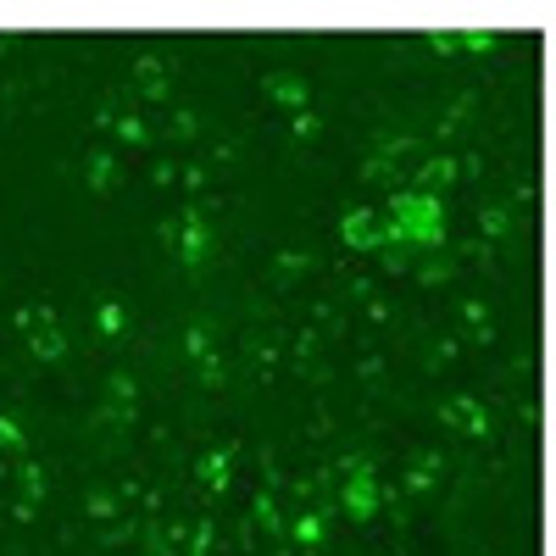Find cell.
<instances>
[{
  "label": "cell",
  "mask_w": 556,
  "mask_h": 556,
  "mask_svg": "<svg viewBox=\"0 0 556 556\" xmlns=\"http://www.w3.org/2000/svg\"><path fill=\"white\" fill-rule=\"evenodd\" d=\"M384 245H424V251H440V245H445V206H440L429 190L395 195Z\"/></svg>",
  "instance_id": "1"
},
{
  "label": "cell",
  "mask_w": 556,
  "mask_h": 556,
  "mask_svg": "<svg viewBox=\"0 0 556 556\" xmlns=\"http://www.w3.org/2000/svg\"><path fill=\"white\" fill-rule=\"evenodd\" d=\"M334 501H340V513L345 518H356V523H367L384 506V484L374 479V462L367 456H351L345 462V479H340V490H334Z\"/></svg>",
  "instance_id": "2"
},
{
  "label": "cell",
  "mask_w": 556,
  "mask_h": 556,
  "mask_svg": "<svg viewBox=\"0 0 556 556\" xmlns=\"http://www.w3.org/2000/svg\"><path fill=\"white\" fill-rule=\"evenodd\" d=\"M17 329L28 334V351L39 362H67V334L51 306H17Z\"/></svg>",
  "instance_id": "3"
},
{
  "label": "cell",
  "mask_w": 556,
  "mask_h": 556,
  "mask_svg": "<svg viewBox=\"0 0 556 556\" xmlns=\"http://www.w3.org/2000/svg\"><path fill=\"white\" fill-rule=\"evenodd\" d=\"M173 251H178V262L190 267V273L212 256V228H206V212H201V206L178 212V240H173Z\"/></svg>",
  "instance_id": "4"
},
{
  "label": "cell",
  "mask_w": 556,
  "mask_h": 556,
  "mask_svg": "<svg viewBox=\"0 0 556 556\" xmlns=\"http://www.w3.org/2000/svg\"><path fill=\"white\" fill-rule=\"evenodd\" d=\"M184 356H190L195 367H201V384H223L228 379V367H223V351L212 345V329L206 323H190V329H184Z\"/></svg>",
  "instance_id": "5"
},
{
  "label": "cell",
  "mask_w": 556,
  "mask_h": 556,
  "mask_svg": "<svg viewBox=\"0 0 556 556\" xmlns=\"http://www.w3.org/2000/svg\"><path fill=\"white\" fill-rule=\"evenodd\" d=\"M440 424H445V429H468L473 440H490V412H484V401H473V395L440 401Z\"/></svg>",
  "instance_id": "6"
},
{
  "label": "cell",
  "mask_w": 556,
  "mask_h": 556,
  "mask_svg": "<svg viewBox=\"0 0 556 556\" xmlns=\"http://www.w3.org/2000/svg\"><path fill=\"white\" fill-rule=\"evenodd\" d=\"M195 473H201L206 495H228V490H235V445H217V451H206Z\"/></svg>",
  "instance_id": "7"
},
{
  "label": "cell",
  "mask_w": 556,
  "mask_h": 556,
  "mask_svg": "<svg viewBox=\"0 0 556 556\" xmlns=\"http://www.w3.org/2000/svg\"><path fill=\"white\" fill-rule=\"evenodd\" d=\"M440 468H445V451H417V456L406 462L401 490H406V495H429V490H434V479H440Z\"/></svg>",
  "instance_id": "8"
},
{
  "label": "cell",
  "mask_w": 556,
  "mask_h": 556,
  "mask_svg": "<svg viewBox=\"0 0 556 556\" xmlns=\"http://www.w3.org/2000/svg\"><path fill=\"white\" fill-rule=\"evenodd\" d=\"M340 235H345V245H356V251H379V245H384V228L374 223V212H362V206L345 212Z\"/></svg>",
  "instance_id": "9"
},
{
  "label": "cell",
  "mask_w": 556,
  "mask_h": 556,
  "mask_svg": "<svg viewBox=\"0 0 556 556\" xmlns=\"http://www.w3.org/2000/svg\"><path fill=\"white\" fill-rule=\"evenodd\" d=\"M285 534H290L301 551H323V540H329V506H312V513H301L295 523H285Z\"/></svg>",
  "instance_id": "10"
},
{
  "label": "cell",
  "mask_w": 556,
  "mask_h": 556,
  "mask_svg": "<svg viewBox=\"0 0 556 556\" xmlns=\"http://www.w3.org/2000/svg\"><path fill=\"white\" fill-rule=\"evenodd\" d=\"M134 412H139V384H134V374H112V379H106V417H112V424H128Z\"/></svg>",
  "instance_id": "11"
},
{
  "label": "cell",
  "mask_w": 556,
  "mask_h": 556,
  "mask_svg": "<svg viewBox=\"0 0 556 556\" xmlns=\"http://www.w3.org/2000/svg\"><path fill=\"white\" fill-rule=\"evenodd\" d=\"M295 367H301L306 379H323V374H329V362H323V334H317V329H306V334L295 340Z\"/></svg>",
  "instance_id": "12"
},
{
  "label": "cell",
  "mask_w": 556,
  "mask_h": 556,
  "mask_svg": "<svg viewBox=\"0 0 556 556\" xmlns=\"http://www.w3.org/2000/svg\"><path fill=\"white\" fill-rule=\"evenodd\" d=\"M184 534H190L184 523H156V529H146V551L151 556H178L184 551Z\"/></svg>",
  "instance_id": "13"
},
{
  "label": "cell",
  "mask_w": 556,
  "mask_h": 556,
  "mask_svg": "<svg viewBox=\"0 0 556 556\" xmlns=\"http://www.w3.org/2000/svg\"><path fill=\"white\" fill-rule=\"evenodd\" d=\"M412 273H417V285H451V278H456V256L445 251V256H424V262H412Z\"/></svg>",
  "instance_id": "14"
},
{
  "label": "cell",
  "mask_w": 556,
  "mask_h": 556,
  "mask_svg": "<svg viewBox=\"0 0 556 556\" xmlns=\"http://www.w3.org/2000/svg\"><path fill=\"white\" fill-rule=\"evenodd\" d=\"M306 267H312V251H285V256H273L267 278H273V285H295Z\"/></svg>",
  "instance_id": "15"
},
{
  "label": "cell",
  "mask_w": 556,
  "mask_h": 556,
  "mask_svg": "<svg viewBox=\"0 0 556 556\" xmlns=\"http://www.w3.org/2000/svg\"><path fill=\"white\" fill-rule=\"evenodd\" d=\"M462 323L473 329V340H479V345H490V340H495V323H490V306H484V301H462Z\"/></svg>",
  "instance_id": "16"
},
{
  "label": "cell",
  "mask_w": 556,
  "mask_h": 556,
  "mask_svg": "<svg viewBox=\"0 0 556 556\" xmlns=\"http://www.w3.org/2000/svg\"><path fill=\"white\" fill-rule=\"evenodd\" d=\"M123 501H128V490H96V495H84V513L89 518H117Z\"/></svg>",
  "instance_id": "17"
},
{
  "label": "cell",
  "mask_w": 556,
  "mask_h": 556,
  "mask_svg": "<svg viewBox=\"0 0 556 556\" xmlns=\"http://www.w3.org/2000/svg\"><path fill=\"white\" fill-rule=\"evenodd\" d=\"M17 484H23V501H28V506H39L45 490H51V479H45L39 462H23V468H17Z\"/></svg>",
  "instance_id": "18"
},
{
  "label": "cell",
  "mask_w": 556,
  "mask_h": 556,
  "mask_svg": "<svg viewBox=\"0 0 556 556\" xmlns=\"http://www.w3.org/2000/svg\"><path fill=\"white\" fill-rule=\"evenodd\" d=\"M96 329H101V334H123V329H128V306H123V301H101V306H96Z\"/></svg>",
  "instance_id": "19"
},
{
  "label": "cell",
  "mask_w": 556,
  "mask_h": 556,
  "mask_svg": "<svg viewBox=\"0 0 556 556\" xmlns=\"http://www.w3.org/2000/svg\"><path fill=\"white\" fill-rule=\"evenodd\" d=\"M212 540H217V523H212V518H201L190 534H184V551H178V556H206V551H212Z\"/></svg>",
  "instance_id": "20"
},
{
  "label": "cell",
  "mask_w": 556,
  "mask_h": 556,
  "mask_svg": "<svg viewBox=\"0 0 556 556\" xmlns=\"http://www.w3.org/2000/svg\"><path fill=\"white\" fill-rule=\"evenodd\" d=\"M251 513H256V523H262L267 534H285V518H278V501H273V490H262V495H256Z\"/></svg>",
  "instance_id": "21"
},
{
  "label": "cell",
  "mask_w": 556,
  "mask_h": 556,
  "mask_svg": "<svg viewBox=\"0 0 556 556\" xmlns=\"http://www.w3.org/2000/svg\"><path fill=\"white\" fill-rule=\"evenodd\" d=\"M0 451H7V456H23L28 451V434L17 429V417H7V412H0Z\"/></svg>",
  "instance_id": "22"
},
{
  "label": "cell",
  "mask_w": 556,
  "mask_h": 556,
  "mask_svg": "<svg viewBox=\"0 0 556 556\" xmlns=\"http://www.w3.org/2000/svg\"><path fill=\"white\" fill-rule=\"evenodd\" d=\"M479 228H484V235H495V240H501L506 228H513V217H506V206H484V212H479Z\"/></svg>",
  "instance_id": "23"
},
{
  "label": "cell",
  "mask_w": 556,
  "mask_h": 556,
  "mask_svg": "<svg viewBox=\"0 0 556 556\" xmlns=\"http://www.w3.org/2000/svg\"><path fill=\"white\" fill-rule=\"evenodd\" d=\"M451 362H456V340H429L424 367H451Z\"/></svg>",
  "instance_id": "24"
},
{
  "label": "cell",
  "mask_w": 556,
  "mask_h": 556,
  "mask_svg": "<svg viewBox=\"0 0 556 556\" xmlns=\"http://www.w3.org/2000/svg\"><path fill=\"white\" fill-rule=\"evenodd\" d=\"M451 178H456L451 162H429V167H424V190H440V184H451Z\"/></svg>",
  "instance_id": "25"
},
{
  "label": "cell",
  "mask_w": 556,
  "mask_h": 556,
  "mask_svg": "<svg viewBox=\"0 0 556 556\" xmlns=\"http://www.w3.org/2000/svg\"><path fill=\"white\" fill-rule=\"evenodd\" d=\"M89 184H96V190H112V162H106V156L89 162Z\"/></svg>",
  "instance_id": "26"
},
{
  "label": "cell",
  "mask_w": 556,
  "mask_h": 556,
  "mask_svg": "<svg viewBox=\"0 0 556 556\" xmlns=\"http://www.w3.org/2000/svg\"><path fill=\"white\" fill-rule=\"evenodd\" d=\"M273 96L278 101H301V84L295 78H273Z\"/></svg>",
  "instance_id": "27"
}]
</instances>
